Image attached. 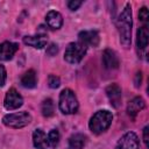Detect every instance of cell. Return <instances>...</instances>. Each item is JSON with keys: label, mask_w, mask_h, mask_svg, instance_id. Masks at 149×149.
I'll return each instance as SVG.
<instances>
[{"label": "cell", "mask_w": 149, "mask_h": 149, "mask_svg": "<svg viewBox=\"0 0 149 149\" xmlns=\"http://www.w3.org/2000/svg\"><path fill=\"white\" fill-rule=\"evenodd\" d=\"M146 107V101L142 97H135L133 98L128 105H127V114L134 120L135 116Z\"/></svg>", "instance_id": "cell-13"}, {"label": "cell", "mask_w": 149, "mask_h": 149, "mask_svg": "<svg viewBox=\"0 0 149 149\" xmlns=\"http://www.w3.org/2000/svg\"><path fill=\"white\" fill-rule=\"evenodd\" d=\"M30 122H31V115L26 111L16 112V113H9L2 118V123L6 127L13 128V129L23 128V127L28 126Z\"/></svg>", "instance_id": "cell-4"}, {"label": "cell", "mask_w": 149, "mask_h": 149, "mask_svg": "<svg viewBox=\"0 0 149 149\" xmlns=\"http://www.w3.org/2000/svg\"><path fill=\"white\" fill-rule=\"evenodd\" d=\"M20 83L26 88H34L37 84V74H36L35 70L30 69V70L26 71L22 74V77L20 79Z\"/></svg>", "instance_id": "cell-16"}, {"label": "cell", "mask_w": 149, "mask_h": 149, "mask_svg": "<svg viewBox=\"0 0 149 149\" xmlns=\"http://www.w3.org/2000/svg\"><path fill=\"white\" fill-rule=\"evenodd\" d=\"M106 95L111 102V105L114 107V108H118L120 107L121 105V99H122V91H121V87L113 83V84H109L107 87H106Z\"/></svg>", "instance_id": "cell-8"}, {"label": "cell", "mask_w": 149, "mask_h": 149, "mask_svg": "<svg viewBox=\"0 0 149 149\" xmlns=\"http://www.w3.org/2000/svg\"><path fill=\"white\" fill-rule=\"evenodd\" d=\"M86 136L80 133L72 134L69 137V149H83L86 144Z\"/></svg>", "instance_id": "cell-18"}, {"label": "cell", "mask_w": 149, "mask_h": 149, "mask_svg": "<svg viewBox=\"0 0 149 149\" xmlns=\"http://www.w3.org/2000/svg\"><path fill=\"white\" fill-rule=\"evenodd\" d=\"M86 51H87V47L85 44L80 43L79 41L71 42L68 44L65 49L64 59L70 64H77L84 58V56L86 55Z\"/></svg>", "instance_id": "cell-5"}, {"label": "cell", "mask_w": 149, "mask_h": 149, "mask_svg": "<svg viewBox=\"0 0 149 149\" xmlns=\"http://www.w3.org/2000/svg\"><path fill=\"white\" fill-rule=\"evenodd\" d=\"M41 112H42V115L45 116V118H50V116H52L55 114V105H54L52 99L47 98V99H44L42 101Z\"/></svg>", "instance_id": "cell-19"}, {"label": "cell", "mask_w": 149, "mask_h": 149, "mask_svg": "<svg viewBox=\"0 0 149 149\" xmlns=\"http://www.w3.org/2000/svg\"><path fill=\"white\" fill-rule=\"evenodd\" d=\"M148 17H149V13H148L147 7H142V8L139 10V19H140L142 22H147V21H148Z\"/></svg>", "instance_id": "cell-22"}, {"label": "cell", "mask_w": 149, "mask_h": 149, "mask_svg": "<svg viewBox=\"0 0 149 149\" xmlns=\"http://www.w3.org/2000/svg\"><path fill=\"white\" fill-rule=\"evenodd\" d=\"M45 22L51 29H59L63 26V16L59 12L50 10L45 15Z\"/></svg>", "instance_id": "cell-14"}, {"label": "cell", "mask_w": 149, "mask_h": 149, "mask_svg": "<svg viewBox=\"0 0 149 149\" xmlns=\"http://www.w3.org/2000/svg\"><path fill=\"white\" fill-rule=\"evenodd\" d=\"M23 105V98L22 95L14 88H9L6 93L5 100H3V106L7 111H14L17 109L19 107H21Z\"/></svg>", "instance_id": "cell-6"}, {"label": "cell", "mask_w": 149, "mask_h": 149, "mask_svg": "<svg viewBox=\"0 0 149 149\" xmlns=\"http://www.w3.org/2000/svg\"><path fill=\"white\" fill-rule=\"evenodd\" d=\"M33 143H34V147L36 149H48V147H49L48 137L41 128H37V129L34 130V133H33Z\"/></svg>", "instance_id": "cell-15"}, {"label": "cell", "mask_w": 149, "mask_h": 149, "mask_svg": "<svg viewBox=\"0 0 149 149\" xmlns=\"http://www.w3.org/2000/svg\"><path fill=\"white\" fill-rule=\"evenodd\" d=\"M148 37H149V33H148V28L147 26H142L137 29L136 31V45H137V49L140 50H143L147 48L148 45Z\"/></svg>", "instance_id": "cell-17"}, {"label": "cell", "mask_w": 149, "mask_h": 149, "mask_svg": "<svg viewBox=\"0 0 149 149\" xmlns=\"http://www.w3.org/2000/svg\"><path fill=\"white\" fill-rule=\"evenodd\" d=\"M112 121H113L112 113L107 109H100L95 112L90 119L88 128L93 134L99 135L109 128V126L112 125Z\"/></svg>", "instance_id": "cell-2"}, {"label": "cell", "mask_w": 149, "mask_h": 149, "mask_svg": "<svg viewBox=\"0 0 149 149\" xmlns=\"http://www.w3.org/2000/svg\"><path fill=\"white\" fill-rule=\"evenodd\" d=\"M47 55L48 56H50V57H52V56H55L57 52H58V45L57 44H55V43H51L48 48H47Z\"/></svg>", "instance_id": "cell-23"}, {"label": "cell", "mask_w": 149, "mask_h": 149, "mask_svg": "<svg viewBox=\"0 0 149 149\" xmlns=\"http://www.w3.org/2000/svg\"><path fill=\"white\" fill-rule=\"evenodd\" d=\"M23 43L27 44V45H30L35 49H42L48 43V35L37 33L34 36H24L23 37Z\"/></svg>", "instance_id": "cell-12"}, {"label": "cell", "mask_w": 149, "mask_h": 149, "mask_svg": "<svg viewBox=\"0 0 149 149\" xmlns=\"http://www.w3.org/2000/svg\"><path fill=\"white\" fill-rule=\"evenodd\" d=\"M48 85L50 88H57L61 85V79L56 74H49L48 76Z\"/></svg>", "instance_id": "cell-21"}, {"label": "cell", "mask_w": 149, "mask_h": 149, "mask_svg": "<svg viewBox=\"0 0 149 149\" xmlns=\"http://www.w3.org/2000/svg\"><path fill=\"white\" fill-rule=\"evenodd\" d=\"M141 83H142V72L139 71V72H136V74H135V79H134L135 87H140V86H141Z\"/></svg>", "instance_id": "cell-26"}, {"label": "cell", "mask_w": 149, "mask_h": 149, "mask_svg": "<svg viewBox=\"0 0 149 149\" xmlns=\"http://www.w3.org/2000/svg\"><path fill=\"white\" fill-rule=\"evenodd\" d=\"M6 78H7V72H6V69L3 65L0 64V87L5 85L6 83Z\"/></svg>", "instance_id": "cell-25"}, {"label": "cell", "mask_w": 149, "mask_h": 149, "mask_svg": "<svg viewBox=\"0 0 149 149\" xmlns=\"http://www.w3.org/2000/svg\"><path fill=\"white\" fill-rule=\"evenodd\" d=\"M78 41L86 47H98L100 37L98 31L95 30H84L80 31L78 35Z\"/></svg>", "instance_id": "cell-9"}, {"label": "cell", "mask_w": 149, "mask_h": 149, "mask_svg": "<svg viewBox=\"0 0 149 149\" xmlns=\"http://www.w3.org/2000/svg\"><path fill=\"white\" fill-rule=\"evenodd\" d=\"M102 64L106 69H109V70L118 69L120 65V61L116 52L112 49H105L102 52Z\"/></svg>", "instance_id": "cell-11"}, {"label": "cell", "mask_w": 149, "mask_h": 149, "mask_svg": "<svg viewBox=\"0 0 149 149\" xmlns=\"http://www.w3.org/2000/svg\"><path fill=\"white\" fill-rule=\"evenodd\" d=\"M48 144L49 147L51 148H56L59 143V139H61V135H59V132L57 129H51L48 134Z\"/></svg>", "instance_id": "cell-20"}, {"label": "cell", "mask_w": 149, "mask_h": 149, "mask_svg": "<svg viewBox=\"0 0 149 149\" xmlns=\"http://www.w3.org/2000/svg\"><path fill=\"white\" fill-rule=\"evenodd\" d=\"M59 111L63 114H74L79 108V104L74 92L70 88H64L59 94Z\"/></svg>", "instance_id": "cell-3"}, {"label": "cell", "mask_w": 149, "mask_h": 149, "mask_svg": "<svg viewBox=\"0 0 149 149\" xmlns=\"http://www.w3.org/2000/svg\"><path fill=\"white\" fill-rule=\"evenodd\" d=\"M143 142L146 146H148V126L143 128Z\"/></svg>", "instance_id": "cell-27"}, {"label": "cell", "mask_w": 149, "mask_h": 149, "mask_svg": "<svg viewBox=\"0 0 149 149\" xmlns=\"http://www.w3.org/2000/svg\"><path fill=\"white\" fill-rule=\"evenodd\" d=\"M140 141L134 132H128L123 134L118 141L115 149H139Z\"/></svg>", "instance_id": "cell-7"}, {"label": "cell", "mask_w": 149, "mask_h": 149, "mask_svg": "<svg viewBox=\"0 0 149 149\" xmlns=\"http://www.w3.org/2000/svg\"><path fill=\"white\" fill-rule=\"evenodd\" d=\"M81 5H83V1H77V0H70V1H68V7L71 10H77Z\"/></svg>", "instance_id": "cell-24"}, {"label": "cell", "mask_w": 149, "mask_h": 149, "mask_svg": "<svg viewBox=\"0 0 149 149\" xmlns=\"http://www.w3.org/2000/svg\"><path fill=\"white\" fill-rule=\"evenodd\" d=\"M116 27H118L121 45L126 49L129 48L130 43H132V27H133L130 3H126L125 8L120 13V15L116 20Z\"/></svg>", "instance_id": "cell-1"}, {"label": "cell", "mask_w": 149, "mask_h": 149, "mask_svg": "<svg viewBox=\"0 0 149 149\" xmlns=\"http://www.w3.org/2000/svg\"><path fill=\"white\" fill-rule=\"evenodd\" d=\"M19 50V44L9 41L0 43V61H9Z\"/></svg>", "instance_id": "cell-10"}]
</instances>
